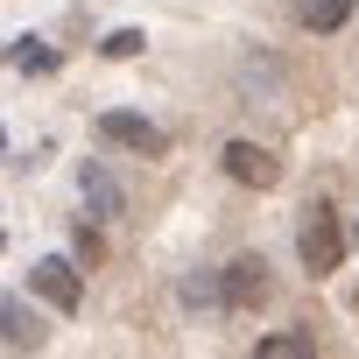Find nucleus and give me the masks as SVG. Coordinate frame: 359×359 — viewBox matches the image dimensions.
<instances>
[{
	"label": "nucleus",
	"instance_id": "obj_1",
	"mask_svg": "<svg viewBox=\"0 0 359 359\" xmlns=\"http://www.w3.org/2000/svg\"><path fill=\"white\" fill-rule=\"evenodd\" d=\"M345 247H352V233H345V226H338L324 205H310V212H303V233H296V254H303V268H310V275H338Z\"/></svg>",
	"mask_w": 359,
	"mask_h": 359
},
{
	"label": "nucleus",
	"instance_id": "obj_2",
	"mask_svg": "<svg viewBox=\"0 0 359 359\" xmlns=\"http://www.w3.org/2000/svg\"><path fill=\"white\" fill-rule=\"evenodd\" d=\"M226 176L247 184V191H275V184H282V162H275L261 141H226Z\"/></svg>",
	"mask_w": 359,
	"mask_h": 359
},
{
	"label": "nucleus",
	"instance_id": "obj_3",
	"mask_svg": "<svg viewBox=\"0 0 359 359\" xmlns=\"http://www.w3.org/2000/svg\"><path fill=\"white\" fill-rule=\"evenodd\" d=\"M36 296H50L57 310H78V303H85L78 254H43V261H36Z\"/></svg>",
	"mask_w": 359,
	"mask_h": 359
},
{
	"label": "nucleus",
	"instance_id": "obj_4",
	"mask_svg": "<svg viewBox=\"0 0 359 359\" xmlns=\"http://www.w3.org/2000/svg\"><path fill=\"white\" fill-rule=\"evenodd\" d=\"M99 134H106L113 148H134L141 162L169 148V141H162V127H155V120H141V113H99Z\"/></svg>",
	"mask_w": 359,
	"mask_h": 359
},
{
	"label": "nucleus",
	"instance_id": "obj_5",
	"mask_svg": "<svg viewBox=\"0 0 359 359\" xmlns=\"http://www.w3.org/2000/svg\"><path fill=\"white\" fill-rule=\"evenodd\" d=\"M268 289H275V282H268V261H261V254H240V261L226 268V303H233V310H261Z\"/></svg>",
	"mask_w": 359,
	"mask_h": 359
},
{
	"label": "nucleus",
	"instance_id": "obj_6",
	"mask_svg": "<svg viewBox=\"0 0 359 359\" xmlns=\"http://www.w3.org/2000/svg\"><path fill=\"white\" fill-rule=\"evenodd\" d=\"M78 198H85V212H92V219H120V212H127V191L113 184L99 162H85V169H78Z\"/></svg>",
	"mask_w": 359,
	"mask_h": 359
},
{
	"label": "nucleus",
	"instance_id": "obj_7",
	"mask_svg": "<svg viewBox=\"0 0 359 359\" xmlns=\"http://www.w3.org/2000/svg\"><path fill=\"white\" fill-rule=\"evenodd\" d=\"M0 324H8V352H36V345H43V324L29 317V303H22V296L0 303Z\"/></svg>",
	"mask_w": 359,
	"mask_h": 359
},
{
	"label": "nucleus",
	"instance_id": "obj_8",
	"mask_svg": "<svg viewBox=\"0 0 359 359\" xmlns=\"http://www.w3.org/2000/svg\"><path fill=\"white\" fill-rule=\"evenodd\" d=\"M345 15H352V0H296V22H303V29H317V36L345 29Z\"/></svg>",
	"mask_w": 359,
	"mask_h": 359
},
{
	"label": "nucleus",
	"instance_id": "obj_9",
	"mask_svg": "<svg viewBox=\"0 0 359 359\" xmlns=\"http://www.w3.org/2000/svg\"><path fill=\"white\" fill-rule=\"evenodd\" d=\"M184 303H191V310H233V303H226V275H191V282H184Z\"/></svg>",
	"mask_w": 359,
	"mask_h": 359
},
{
	"label": "nucleus",
	"instance_id": "obj_10",
	"mask_svg": "<svg viewBox=\"0 0 359 359\" xmlns=\"http://www.w3.org/2000/svg\"><path fill=\"white\" fill-rule=\"evenodd\" d=\"M15 71H29V78H36V71H57V50L36 43V36H15Z\"/></svg>",
	"mask_w": 359,
	"mask_h": 359
},
{
	"label": "nucleus",
	"instance_id": "obj_11",
	"mask_svg": "<svg viewBox=\"0 0 359 359\" xmlns=\"http://www.w3.org/2000/svg\"><path fill=\"white\" fill-rule=\"evenodd\" d=\"M303 352H317L310 338H296V331H282V338H261L254 345V359H303Z\"/></svg>",
	"mask_w": 359,
	"mask_h": 359
},
{
	"label": "nucleus",
	"instance_id": "obj_12",
	"mask_svg": "<svg viewBox=\"0 0 359 359\" xmlns=\"http://www.w3.org/2000/svg\"><path fill=\"white\" fill-rule=\"evenodd\" d=\"M71 254H78L85 268H99V261H106V240H99V226H71Z\"/></svg>",
	"mask_w": 359,
	"mask_h": 359
},
{
	"label": "nucleus",
	"instance_id": "obj_13",
	"mask_svg": "<svg viewBox=\"0 0 359 359\" xmlns=\"http://www.w3.org/2000/svg\"><path fill=\"white\" fill-rule=\"evenodd\" d=\"M106 57H113V64L141 57V29H113V36H106Z\"/></svg>",
	"mask_w": 359,
	"mask_h": 359
},
{
	"label": "nucleus",
	"instance_id": "obj_14",
	"mask_svg": "<svg viewBox=\"0 0 359 359\" xmlns=\"http://www.w3.org/2000/svg\"><path fill=\"white\" fill-rule=\"evenodd\" d=\"M352 247H359V219H352Z\"/></svg>",
	"mask_w": 359,
	"mask_h": 359
},
{
	"label": "nucleus",
	"instance_id": "obj_15",
	"mask_svg": "<svg viewBox=\"0 0 359 359\" xmlns=\"http://www.w3.org/2000/svg\"><path fill=\"white\" fill-rule=\"evenodd\" d=\"M352 310H359V289H352Z\"/></svg>",
	"mask_w": 359,
	"mask_h": 359
}]
</instances>
